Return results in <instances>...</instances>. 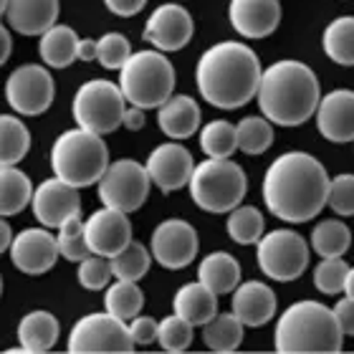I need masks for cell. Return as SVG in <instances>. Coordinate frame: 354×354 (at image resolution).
Instances as JSON below:
<instances>
[{
  "label": "cell",
  "mask_w": 354,
  "mask_h": 354,
  "mask_svg": "<svg viewBox=\"0 0 354 354\" xmlns=\"http://www.w3.org/2000/svg\"><path fill=\"white\" fill-rule=\"evenodd\" d=\"M326 167L309 152H283L263 175V203L283 223H309L326 207Z\"/></svg>",
  "instance_id": "6da1fadb"
},
{
  "label": "cell",
  "mask_w": 354,
  "mask_h": 354,
  "mask_svg": "<svg viewBox=\"0 0 354 354\" xmlns=\"http://www.w3.org/2000/svg\"><path fill=\"white\" fill-rule=\"evenodd\" d=\"M259 53L241 41H221L198 59L195 82L200 96L218 109H241L256 99L261 86Z\"/></svg>",
  "instance_id": "7a4b0ae2"
},
{
  "label": "cell",
  "mask_w": 354,
  "mask_h": 354,
  "mask_svg": "<svg viewBox=\"0 0 354 354\" xmlns=\"http://www.w3.org/2000/svg\"><path fill=\"white\" fill-rule=\"evenodd\" d=\"M259 106L271 124L301 127L317 114L322 88L314 68L304 61L281 59L263 68L259 86Z\"/></svg>",
  "instance_id": "3957f363"
},
{
  "label": "cell",
  "mask_w": 354,
  "mask_h": 354,
  "mask_svg": "<svg viewBox=\"0 0 354 354\" xmlns=\"http://www.w3.org/2000/svg\"><path fill=\"white\" fill-rule=\"evenodd\" d=\"M344 334L334 309L319 301L291 304L276 322L273 349L281 354H334Z\"/></svg>",
  "instance_id": "277c9868"
},
{
  "label": "cell",
  "mask_w": 354,
  "mask_h": 354,
  "mask_svg": "<svg viewBox=\"0 0 354 354\" xmlns=\"http://www.w3.org/2000/svg\"><path fill=\"white\" fill-rule=\"evenodd\" d=\"M109 167V149L102 134L88 129H66L56 137L51 147V170L74 187H88L102 180Z\"/></svg>",
  "instance_id": "5b68a950"
},
{
  "label": "cell",
  "mask_w": 354,
  "mask_h": 354,
  "mask_svg": "<svg viewBox=\"0 0 354 354\" xmlns=\"http://www.w3.org/2000/svg\"><path fill=\"white\" fill-rule=\"evenodd\" d=\"M175 66L157 48L137 51L119 68V88L127 104L142 109H160L175 91Z\"/></svg>",
  "instance_id": "8992f818"
},
{
  "label": "cell",
  "mask_w": 354,
  "mask_h": 354,
  "mask_svg": "<svg viewBox=\"0 0 354 354\" xmlns=\"http://www.w3.org/2000/svg\"><path fill=\"white\" fill-rule=\"evenodd\" d=\"M190 198L192 203L205 213H230L233 207L243 203L248 180L243 167L233 160H218L207 157L205 162L195 165L190 177Z\"/></svg>",
  "instance_id": "52a82bcc"
},
{
  "label": "cell",
  "mask_w": 354,
  "mask_h": 354,
  "mask_svg": "<svg viewBox=\"0 0 354 354\" xmlns=\"http://www.w3.org/2000/svg\"><path fill=\"white\" fill-rule=\"evenodd\" d=\"M127 111V99L122 94L119 84L106 79H91L76 88L71 114L76 127L88 129L94 134H111L122 127Z\"/></svg>",
  "instance_id": "ba28073f"
},
{
  "label": "cell",
  "mask_w": 354,
  "mask_h": 354,
  "mask_svg": "<svg viewBox=\"0 0 354 354\" xmlns=\"http://www.w3.org/2000/svg\"><path fill=\"white\" fill-rule=\"evenodd\" d=\"M129 322L114 317L111 311L86 314L71 326L66 349L71 354H129L134 352Z\"/></svg>",
  "instance_id": "9c48e42d"
},
{
  "label": "cell",
  "mask_w": 354,
  "mask_h": 354,
  "mask_svg": "<svg viewBox=\"0 0 354 354\" xmlns=\"http://www.w3.org/2000/svg\"><path fill=\"white\" fill-rule=\"evenodd\" d=\"M311 245L304 241L296 230L276 228L271 233H263L256 243V259L261 271L273 281H296L309 266Z\"/></svg>",
  "instance_id": "30bf717a"
},
{
  "label": "cell",
  "mask_w": 354,
  "mask_h": 354,
  "mask_svg": "<svg viewBox=\"0 0 354 354\" xmlns=\"http://www.w3.org/2000/svg\"><path fill=\"white\" fill-rule=\"evenodd\" d=\"M96 187H99V200L106 207L134 213L147 203L152 180H149V172L145 165L124 157V160L109 162V167L102 175V180L96 183Z\"/></svg>",
  "instance_id": "8fae6325"
},
{
  "label": "cell",
  "mask_w": 354,
  "mask_h": 354,
  "mask_svg": "<svg viewBox=\"0 0 354 354\" xmlns=\"http://www.w3.org/2000/svg\"><path fill=\"white\" fill-rule=\"evenodd\" d=\"M56 84L48 66L23 64L6 79V102L10 109L23 117H41L51 109Z\"/></svg>",
  "instance_id": "7c38bea8"
},
{
  "label": "cell",
  "mask_w": 354,
  "mask_h": 354,
  "mask_svg": "<svg viewBox=\"0 0 354 354\" xmlns=\"http://www.w3.org/2000/svg\"><path fill=\"white\" fill-rule=\"evenodd\" d=\"M198 230L183 218H167L152 230V241H149L152 259L167 271H180L185 266H190L198 256Z\"/></svg>",
  "instance_id": "4fadbf2b"
},
{
  "label": "cell",
  "mask_w": 354,
  "mask_h": 354,
  "mask_svg": "<svg viewBox=\"0 0 354 354\" xmlns=\"http://www.w3.org/2000/svg\"><path fill=\"white\" fill-rule=\"evenodd\" d=\"M30 210L36 215L41 225L51 230H59L61 225L71 218L82 215V198H79V187L64 183L61 177H48L38 185L33 192V203Z\"/></svg>",
  "instance_id": "5bb4252c"
},
{
  "label": "cell",
  "mask_w": 354,
  "mask_h": 354,
  "mask_svg": "<svg viewBox=\"0 0 354 354\" xmlns=\"http://www.w3.org/2000/svg\"><path fill=\"white\" fill-rule=\"evenodd\" d=\"M192 33H195V21H192L190 10L172 0V3H165L152 10L142 36L147 44H152V48L170 53L190 44Z\"/></svg>",
  "instance_id": "9a60e30c"
},
{
  "label": "cell",
  "mask_w": 354,
  "mask_h": 354,
  "mask_svg": "<svg viewBox=\"0 0 354 354\" xmlns=\"http://www.w3.org/2000/svg\"><path fill=\"white\" fill-rule=\"evenodd\" d=\"M61 251L59 238L53 236L51 228H26L13 238L10 245V261L21 273L28 276H44L56 266Z\"/></svg>",
  "instance_id": "2e32d148"
},
{
  "label": "cell",
  "mask_w": 354,
  "mask_h": 354,
  "mask_svg": "<svg viewBox=\"0 0 354 354\" xmlns=\"http://www.w3.org/2000/svg\"><path fill=\"white\" fill-rule=\"evenodd\" d=\"M195 165L198 162L192 160L190 149L175 140V142H165V145L152 149L145 167H147L149 180H152L155 187H160L162 192H175L190 185Z\"/></svg>",
  "instance_id": "e0dca14e"
},
{
  "label": "cell",
  "mask_w": 354,
  "mask_h": 354,
  "mask_svg": "<svg viewBox=\"0 0 354 354\" xmlns=\"http://www.w3.org/2000/svg\"><path fill=\"white\" fill-rule=\"evenodd\" d=\"M127 215L129 213L106 205L88 215L84 223H86V241L91 253L114 259L117 253H122L127 245L132 243V223Z\"/></svg>",
  "instance_id": "ac0fdd59"
},
{
  "label": "cell",
  "mask_w": 354,
  "mask_h": 354,
  "mask_svg": "<svg viewBox=\"0 0 354 354\" xmlns=\"http://www.w3.org/2000/svg\"><path fill=\"white\" fill-rule=\"evenodd\" d=\"M317 129L324 140L334 145L354 142V91L334 88L322 96L317 106Z\"/></svg>",
  "instance_id": "d6986e66"
},
{
  "label": "cell",
  "mask_w": 354,
  "mask_h": 354,
  "mask_svg": "<svg viewBox=\"0 0 354 354\" xmlns=\"http://www.w3.org/2000/svg\"><path fill=\"white\" fill-rule=\"evenodd\" d=\"M228 21L238 36L259 41L268 38L281 23L279 0H230Z\"/></svg>",
  "instance_id": "ffe728a7"
},
{
  "label": "cell",
  "mask_w": 354,
  "mask_h": 354,
  "mask_svg": "<svg viewBox=\"0 0 354 354\" xmlns=\"http://www.w3.org/2000/svg\"><path fill=\"white\" fill-rule=\"evenodd\" d=\"M276 306H279V299H276V294H273V288L268 283H263V281H245V283H238V288L233 291L230 311L245 326L259 329V326H266L276 317Z\"/></svg>",
  "instance_id": "44dd1931"
},
{
  "label": "cell",
  "mask_w": 354,
  "mask_h": 354,
  "mask_svg": "<svg viewBox=\"0 0 354 354\" xmlns=\"http://www.w3.org/2000/svg\"><path fill=\"white\" fill-rule=\"evenodd\" d=\"M59 0H10L6 10V26L21 36H44L59 21Z\"/></svg>",
  "instance_id": "7402d4cb"
},
{
  "label": "cell",
  "mask_w": 354,
  "mask_h": 354,
  "mask_svg": "<svg viewBox=\"0 0 354 354\" xmlns=\"http://www.w3.org/2000/svg\"><path fill=\"white\" fill-rule=\"evenodd\" d=\"M157 124L170 140H187L200 129V106L187 94H172L157 109Z\"/></svg>",
  "instance_id": "603a6c76"
},
{
  "label": "cell",
  "mask_w": 354,
  "mask_h": 354,
  "mask_svg": "<svg viewBox=\"0 0 354 354\" xmlns=\"http://www.w3.org/2000/svg\"><path fill=\"white\" fill-rule=\"evenodd\" d=\"M172 309L192 326H205L218 314V294L213 288H207L203 281L185 283L177 288L175 299H172Z\"/></svg>",
  "instance_id": "cb8c5ba5"
},
{
  "label": "cell",
  "mask_w": 354,
  "mask_h": 354,
  "mask_svg": "<svg viewBox=\"0 0 354 354\" xmlns=\"http://www.w3.org/2000/svg\"><path fill=\"white\" fill-rule=\"evenodd\" d=\"M59 332H61V324L51 311L46 309L28 311L18 322V344L23 347V352H30V354L51 352L53 344L59 342Z\"/></svg>",
  "instance_id": "d4e9b609"
},
{
  "label": "cell",
  "mask_w": 354,
  "mask_h": 354,
  "mask_svg": "<svg viewBox=\"0 0 354 354\" xmlns=\"http://www.w3.org/2000/svg\"><path fill=\"white\" fill-rule=\"evenodd\" d=\"M79 44H82V38L76 36V30L71 26L56 23L38 41V56L44 61V66L66 68L79 59Z\"/></svg>",
  "instance_id": "484cf974"
},
{
  "label": "cell",
  "mask_w": 354,
  "mask_h": 354,
  "mask_svg": "<svg viewBox=\"0 0 354 354\" xmlns=\"http://www.w3.org/2000/svg\"><path fill=\"white\" fill-rule=\"evenodd\" d=\"M198 281H203L207 288H213L218 296L233 294L238 288V283H241V263L230 253L215 251L200 261Z\"/></svg>",
  "instance_id": "4316f807"
},
{
  "label": "cell",
  "mask_w": 354,
  "mask_h": 354,
  "mask_svg": "<svg viewBox=\"0 0 354 354\" xmlns=\"http://www.w3.org/2000/svg\"><path fill=\"white\" fill-rule=\"evenodd\" d=\"M33 183L15 165H0V213L3 218L23 213L33 203Z\"/></svg>",
  "instance_id": "83f0119b"
},
{
  "label": "cell",
  "mask_w": 354,
  "mask_h": 354,
  "mask_svg": "<svg viewBox=\"0 0 354 354\" xmlns=\"http://www.w3.org/2000/svg\"><path fill=\"white\" fill-rule=\"evenodd\" d=\"M245 324L228 311V314H215L205 326H203V342L210 352H236L243 344Z\"/></svg>",
  "instance_id": "f1b7e54d"
},
{
  "label": "cell",
  "mask_w": 354,
  "mask_h": 354,
  "mask_svg": "<svg viewBox=\"0 0 354 354\" xmlns=\"http://www.w3.org/2000/svg\"><path fill=\"white\" fill-rule=\"evenodd\" d=\"M309 241L314 253L322 259H342L352 245V230H349L347 223L329 218V221H322L314 225Z\"/></svg>",
  "instance_id": "f546056e"
},
{
  "label": "cell",
  "mask_w": 354,
  "mask_h": 354,
  "mask_svg": "<svg viewBox=\"0 0 354 354\" xmlns=\"http://www.w3.org/2000/svg\"><path fill=\"white\" fill-rule=\"evenodd\" d=\"M324 53L339 66H354V15H342L324 28Z\"/></svg>",
  "instance_id": "4dcf8cb0"
},
{
  "label": "cell",
  "mask_w": 354,
  "mask_h": 354,
  "mask_svg": "<svg viewBox=\"0 0 354 354\" xmlns=\"http://www.w3.org/2000/svg\"><path fill=\"white\" fill-rule=\"evenodd\" d=\"M142 306H145V294L137 286V281L114 279V283L104 288V309L111 311L114 317L132 322L134 317H140Z\"/></svg>",
  "instance_id": "1f68e13d"
},
{
  "label": "cell",
  "mask_w": 354,
  "mask_h": 354,
  "mask_svg": "<svg viewBox=\"0 0 354 354\" xmlns=\"http://www.w3.org/2000/svg\"><path fill=\"white\" fill-rule=\"evenodd\" d=\"M30 149V132L18 117H0V165H18Z\"/></svg>",
  "instance_id": "d6a6232c"
},
{
  "label": "cell",
  "mask_w": 354,
  "mask_h": 354,
  "mask_svg": "<svg viewBox=\"0 0 354 354\" xmlns=\"http://www.w3.org/2000/svg\"><path fill=\"white\" fill-rule=\"evenodd\" d=\"M225 230L238 245H256L266 233L263 213L253 205L233 207L228 213V221H225Z\"/></svg>",
  "instance_id": "836d02e7"
},
{
  "label": "cell",
  "mask_w": 354,
  "mask_h": 354,
  "mask_svg": "<svg viewBox=\"0 0 354 354\" xmlns=\"http://www.w3.org/2000/svg\"><path fill=\"white\" fill-rule=\"evenodd\" d=\"M200 149L205 157H218V160H228L238 149V134L236 127L225 122V119H213L200 129Z\"/></svg>",
  "instance_id": "e575fe53"
},
{
  "label": "cell",
  "mask_w": 354,
  "mask_h": 354,
  "mask_svg": "<svg viewBox=\"0 0 354 354\" xmlns=\"http://www.w3.org/2000/svg\"><path fill=\"white\" fill-rule=\"evenodd\" d=\"M238 149L245 155H263L273 145V124L261 114V117H245L236 124Z\"/></svg>",
  "instance_id": "d590c367"
},
{
  "label": "cell",
  "mask_w": 354,
  "mask_h": 354,
  "mask_svg": "<svg viewBox=\"0 0 354 354\" xmlns=\"http://www.w3.org/2000/svg\"><path fill=\"white\" fill-rule=\"evenodd\" d=\"M149 266H152V251L147 245L132 241L124 251L111 259V273H114V279L122 281H140L147 276Z\"/></svg>",
  "instance_id": "8d00e7d4"
},
{
  "label": "cell",
  "mask_w": 354,
  "mask_h": 354,
  "mask_svg": "<svg viewBox=\"0 0 354 354\" xmlns=\"http://www.w3.org/2000/svg\"><path fill=\"white\" fill-rule=\"evenodd\" d=\"M56 238H59L61 256L66 261H71V263H82L84 259L91 256V248H88V241H86V223L82 221V215L64 223L59 228V233H56Z\"/></svg>",
  "instance_id": "74e56055"
},
{
  "label": "cell",
  "mask_w": 354,
  "mask_h": 354,
  "mask_svg": "<svg viewBox=\"0 0 354 354\" xmlns=\"http://www.w3.org/2000/svg\"><path fill=\"white\" fill-rule=\"evenodd\" d=\"M192 329H195V326H192L190 322H185L180 314L172 311L170 317H165L162 322H160L157 342H160V347H162L165 352L180 354V352H185V349H190Z\"/></svg>",
  "instance_id": "f35d334b"
},
{
  "label": "cell",
  "mask_w": 354,
  "mask_h": 354,
  "mask_svg": "<svg viewBox=\"0 0 354 354\" xmlns=\"http://www.w3.org/2000/svg\"><path fill=\"white\" fill-rule=\"evenodd\" d=\"M349 266L344 259H322L314 268V286L326 296L344 294Z\"/></svg>",
  "instance_id": "ab89813d"
},
{
  "label": "cell",
  "mask_w": 354,
  "mask_h": 354,
  "mask_svg": "<svg viewBox=\"0 0 354 354\" xmlns=\"http://www.w3.org/2000/svg\"><path fill=\"white\" fill-rule=\"evenodd\" d=\"M76 279H79V283H82L86 291H104V288L109 286V281L114 279V273H111V259L91 253L88 259H84L82 263H79Z\"/></svg>",
  "instance_id": "60d3db41"
},
{
  "label": "cell",
  "mask_w": 354,
  "mask_h": 354,
  "mask_svg": "<svg viewBox=\"0 0 354 354\" xmlns=\"http://www.w3.org/2000/svg\"><path fill=\"white\" fill-rule=\"evenodd\" d=\"M132 56V46L127 41V36L122 33H104L99 38V53H96V61L102 64L104 68L109 71H119Z\"/></svg>",
  "instance_id": "b9f144b4"
},
{
  "label": "cell",
  "mask_w": 354,
  "mask_h": 354,
  "mask_svg": "<svg viewBox=\"0 0 354 354\" xmlns=\"http://www.w3.org/2000/svg\"><path fill=\"white\" fill-rule=\"evenodd\" d=\"M326 207L342 218L354 215V175L344 172L329 180V192H326Z\"/></svg>",
  "instance_id": "7bdbcfd3"
},
{
  "label": "cell",
  "mask_w": 354,
  "mask_h": 354,
  "mask_svg": "<svg viewBox=\"0 0 354 354\" xmlns=\"http://www.w3.org/2000/svg\"><path fill=\"white\" fill-rule=\"evenodd\" d=\"M129 332H132L134 344H152L157 342V332H160V322L152 317H134L129 322Z\"/></svg>",
  "instance_id": "ee69618b"
},
{
  "label": "cell",
  "mask_w": 354,
  "mask_h": 354,
  "mask_svg": "<svg viewBox=\"0 0 354 354\" xmlns=\"http://www.w3.org/2000/svg\"><path fill=\"white\" fill-rule=\"evenodd\" d=\"M334 317L339 322V329L344 337H354V299L344 296L334 304Z\"/></svg>",
  "instance_id": "f6af8a7d"
},
{
  "label": "cell",
  "mask_w": 354,
  "mask_h": 354,
  "mask_svg": "<svg viewBox=\"0 0 354 354\" xmlns=\"http://www.w3.org/2000/svg\"><path fill=\"white\" fill-rule=\"evenodd\" d=\"M104 6L109 13L119 15V18H132L147 6V0H104Z\"/></svg>",
  "instance_id": "bcb514c9"
},
{
  "label": "cell",
  "mask_w": 354,
  "mask_h": 354,
  "mask_svg": "<svg viewBox=\"0 0 354 354\" xmlns=\"http://www.w3.org/2000/svg\"><path fill=\"white\" fill-rule=\"evenodd\" d=\"M145 111L147 109H142V106H127L124 111V119H122V127H127V129H132V132H137V129H142L145 127Z\"/></svg>",
  "instance_id": "7dc6e473"
},
{
  "label": "cell",
  "mask_w": 354,
  "mask_h": 354,
  "mask_svg": "<svg viewBox=\"0 0 354 354\" xmlns=\"http://www.w3.org/2000/svg\"><path fill=\"white\" fill-rule=\"evenodd\" d=\"M96 53H99V38H82L79 44V61H96Z\"/></svg>",
  "instance_id": "c3c4849f"
},
{
  "label": "cell",
  "mask_w": 354,
  "mask_h": 354,
  "mask_svg": "<svg viewBox=\"0 0 354 354\" xmlns=\"http://www.w3.org/2000/svg\"><path fill=\"white\" fill-rule=\"evenodd\" d=\"M10 51H13L10 30H8V26H3V28H0V64H6L8 56H10Z\"/></svg>",
  "instance_id": "681fc988"
},
{
  "label": "cell",
  "mask_w": 354,
  "mask_h": 354,
  "mask_svg": "<svg viewBox=\"0 0 354 354\" xmlns=\"http://www.w3.org/2000/svg\"><path fill=\"white\" fill-rule=\"evenodd\" d=\"M13 233H10V223L8 221H3L0 223V251L6 253V251H10V245H13Z\"/></svg>",
  "instance_id": "f907efd6"
},
{
  "label": "cell",
  "mask_w": 354,
  "mask_h": 354,
  "mask_svg": "<svg viewBox=\"0 0 354 354\" xmlns=\"http://www.w3.org/2000/svg\"><path fill=\"white\" fill-rule=\"evenodd\" d=\"M344 296L354 299V268L349 266V273H347V283H344Z\"/></svg>",
  "instance_id": "816d5d0a"
},
{
  "label": "cell",
  "mask_w": 354,
  "mask_h": 354,
  "mask_svg": "<svg viewBox=\"0 0 354 354\" xmlns=\"http://www.w3.org/2000/svg\"><path fill=\"white\" fill-rule=\"evenodd\" d=\"M8 6H10V0H0V13H3V15H6Z\"/></svg>",
  "instance_id": "f5cc1de1"
}]
</instances>
